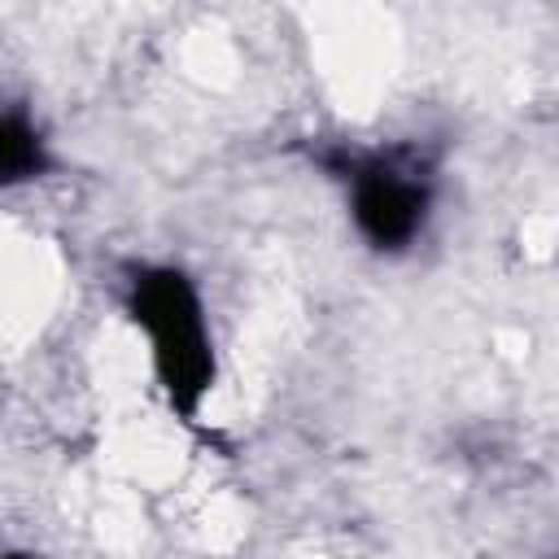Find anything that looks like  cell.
Wrapping results in <instances>:
<instances>
[{
    "mask_svg": "<svg viewBox=\"0 0 559 559\" xmlns=\"http://www.w3.org/2000/svg\"><path fill=\"white\" fill-rule=\"evenodd\" d=\"M127 310L148 336V358L170 411L192 424L214 389V336L197 284L179 266H140L127 288Z\"/></svg>",
    "mask_w": 559,
    "mask_h": 559,
    "instance_id": "6da1fadb",
    "label": "cell"
},
{
    "mask_svg": "<svg viewBox=\"0 0 559 559\" xmlns=\"http://www.w3.org/2000/svg\"><path fill=\"white\" fill-rule=\"evenodd\" d=\"M349 214L358 236L380 253H402L428 223L432 183L424 162L406 153H371L349 162Z\"/></svg>",
    "mask_w": 559,
    "mask_h": 559,
    "instance_id": "7a4b0ae2",
    "label": "cell"
},
{
    "mask_svg": "<svg viewBox=\"0 0 559 559\" xmlns=\"http://www.w3.org/2000/svg\"><path fill=\"white\" fill-rule=\"evenodd\" d=\"M44 170H48V148H44L35 122H26V114L9 109L4 127H0V179L13 188L26 179H39Z\"/></svg>",
    "mask_w": 559,
    "mask_h": 559,
    "instance_id": "3957f363",
    "label": "cell"
},
{
    "mask_svg": "<svg viewBox=\"0 0 559 559\" xmlns=\"http://www.w3.org/2000/svg\"><path fill=\"white\" fill-rule=\"evenodd\" d=\"M9 559H26V555H9Z\"/></svg>",
    "mask_w": 559,
    "mask_h": 559,
    "instance_id": "277c9868",
    "label": "cell"
}]
</instances>
